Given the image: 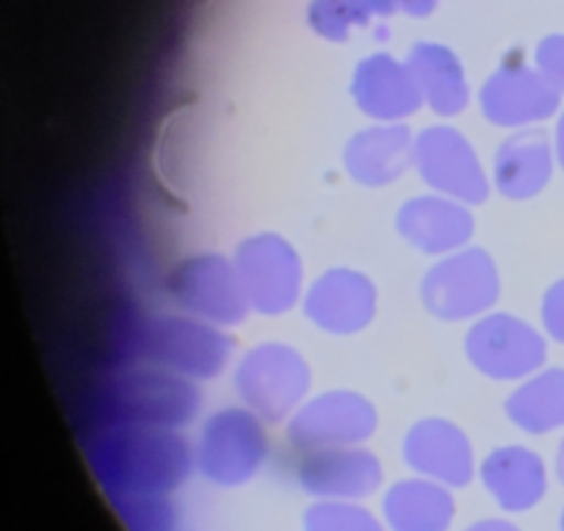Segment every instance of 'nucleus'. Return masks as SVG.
<instances>
[{
  "instance_id": "6",
  "label": "nucleus",
  "mask_w": 564,
  "mask_h": 531,
  "mask_svg": "<svg viewBox=\"0 0 564 531\" xmlns=\"http://www.w3.org/2000/svg\"><path fill=\"white\" fill-rule=\"evenodd\" d=\"M553 148L545 133H518L498 153V186L514 199L534 197L553 172Z\"/></svg>"
},
{
  "instance_id": "5",
  "label": "nucleus",
  "mask_w": 564,
  "mask_h": 531,
  "mask_svg": "<svg viewBox=\"0 0 564 531\" xmlns=\"http://www.w3.org/2000/svg\"><path fill=\"white\" fill-rule=\"evenodd\" d=\"M247 247L265 266L260 269L247 254L243 260H238V272H243L247 278V291L254 296V302L269 313H276L282 305H291L296 294V260L291 249L274 238H258V241H249Z\"/></svg>"
},
{
  "instance_id": "17",
  "label": "nucleus",
  "mask_w": 564,
  "mask_h": 531,
  "mask_svg": "<svg viewBox=\"0 0 564 531\" xmlns=\"http://www.w3.org/2000/svg\"><path fill=\"white\" fill-rule=\"evenodd\" d=\"M553 153H556V161L562 164V170H564V113L556 124V144H553Z\"/></svg>"
},
{
  "instance_id": "15",
  "label": "nucleus",
  "mask_w": 564,
  "mask_h": 531,
  "mask_svg": "<svg viewBox=\"0 0 564 531\" xmlns=\"http://www.w3.org/2000/svg\"><path fill=\"white\" fill-rule=\"evenodd\" d=\"M542 322H545V329L551 333V338L564 344V280L553 283L551 291L545 294V302H542Z\"/></svg>"
},
{
  "instance_id": "14",
  "label": "nucleus",
  "mask_w": 564,
  "mask_h": 531,
  "mask_svg": "<svg viewBox=\"0 0 564 531\" xmlns=\"http://www.w3.org/2000/svg\"><path fill=\"white\" fill-rule=\"evenodd\" d=\"M540 67L542 75H545L558 91H564V36H553V40L542 42Z\"/></svg>"
},
{
  "instance_id": "7",
  "label": "nucleus",
  "mask_w": 564,
  "mask_h": 531,
  "mask_svg": "<svg viewBox=\"0 0 564 531\" xmlns=\"http://www.w3.org/2000/svg\"><path fill=\"white\" fill-rule=\"evenodd\" d=\"M371 285L349 272L327 274L311 294V316L322 327L340 329V333L360 327L371 316Z\"/></svg>"
},
{
  "instance_id": "1",
  "label": "nucleus",
  "mask_w": 564,
  "mask_h": 531,
  "mask_svg": "<svg viewBox=\"0 0 564 531\" xmlns=\"http://www.w3.org/2000/svg\"><path fill=\"white\" fill-rule=\"evenodd\" d=\"M470 357L481 371L498 379L525 377L545 360V340L529 324L509 316H496L479 324L470 335Z\"/></svg>"
},
{
  "instance_id": "18",
  "label": "nucleus",
  "mask_w": 564,
  "mask_h": 531,
  "mask_svg": "<svg viewBox=\"0 0 564 531\" xmlns=\"http://www.w3.org/2000/svg\"><path fill=\"white\" fill-rule=\"evenodd\" d=\"M558 474L564 476V448H562V454H558Z\"/></svg>"
},
{
  "instance_id": "9",
  "label": "nucleus",
  "mask_w": 564,
  "mask_h": 531,
  "mask_svg": "<svg viewBox=\"0 0 564 531\" xmlns=\"http://www.w3.org/2000/svg\"><path fill=\"white\" fill-rule=\"evenodd\" d=\"M401 227L415 241V247L437 252V249L457 247L459 241H465L470 219L465 216V210L454 208V205L423 199V203L406 205L401 214Z\"/></svg>"
},
{
  "instance_id": "3",
  "label": "nucleus",
  "mask_w": 564,
  "mask_h": 531,
  "mask_svg": "<svg viewBox=\"0 0 564 531\" xmlns=\"http://www.w3.org/2000/svg\"><path fill=\"white\" fill-rule=\"evenodd\" d=\"M417 155L426 181L435 186L448 188L457 197H468L474 203H479L481 194L487 192L474 153L463 139L454 137V130H430L417 144Z\"/></svg>"
},
{
  "instance_id": "16",
  "label": "nucleus",
  "mask_w": 564,
  "mask_h": 531,
  "mask_svg": "<svg viewBox=\"0 0 564 531\" xmlns=\"http://www.w3.org/2000/svg\"><path fill=\"white\" fill-rule=\"evenodd\" d=\"M393 3H399V7H404L412 14H423L435 7V0H393Z\"/></svg>"
},
{
  "instance_id": "12",
  "label": "nucleus",
  "mask_w": 564,
  "mask_h": 531,
  "mask_svg": "<svg viewBox=\"0 0 564 531\" xmlns=\"http://www.w3.org/2000/svg\"><path fill=\"white\" fill-rule=\"evenodd\" d=\"M404 130H368L366 139H357L349 148V166L360 172L362 181H390V175H399L401 161L384 159L382 153L395 148H404Z\"/></svg>"
},
{
  "instance_id": "4",
  "label": "nucleus",
  "mask_w": 564,
  "mask_h": 531,
  "mask_svg": "<svg viewBox=\"0 0 564 531\" xmlns=\"http://www.w3.org/2000/svg\"><path fill=\"white\" fill-rule=\"evenodd\" d=\"M468 285H481V289H496V278H492L490 260L481 254H465V258L448 260L441 269H435L426 283V294H430L435 313L443 316H468L485 307L492 300L485 291L468 289Z\"/></svg>"
},
{
  "instance_id": "8",
  "label": "nucleus",
  "mask_w": 564,
  "mask_h": 531,
  "mask_svg": "<svg viewBox=\"0 0 564 531\" xmlns=\"http://www.w3.org/2000/svg\"><path fill=\"white\" fill-rule=\"evenodd\" d=\"M355 91L368 113H377V117H401V113H410V108H415V102L421 100L415 80H410V75L388 56L368 58L362 64Z\"/></svg>"
},
{
  "instance_id": "13",
  "label": "nucleus",
  "mask_w": 564,
  "mask_h": 531,
  "mask_svg": "<svg viewBox=\"0 0 564 531\" xmlns=\"http://www.w3.org/2000/svg\"><path fill=\"white\" fill-rule=\"evenodd\" d=\"M388 0H316L311 9V23L324 36L340 40L349 25H362L371 14L388 12Z\"/></svg>"
},
{
  "instance_id": "10",
  "label": "nucleus",
  "mask_w": 564,
  "mask_h": 531,
  "mask_svg": "<svg viewBox=\"0 0 564 531\" xmlns=\"http://www.w3.org/2000/svg\"><path fill=\"white\" fill-rule=\"evenodd\" d=\"M412 73H415L417 91L423 86L432 106L441 113H454L459 106H465V78L448 51L432 45L417 47L412 53Z\"/></svg>"
},
{
  "instance_id": "11",
  "label": "nucleus",
  "mask_w": 564,
  "mask_h": 531,
  "mask_svg": "<svg viewBox=\"0 0 564 531\" xmlns=\"http://www.w3.org/2000/svg\"><path fill=\"white\" fill-rule=\"evenodd\" d=\"M514 419L534 432L556 430L564 424V368L536 373L523 390L514 393V402L509 408Z\"/></svg>"
},
{
  "instance_id": "2",
  "label": "nucleus",
  "mask_w": 564,
  "mask_h": 531,
  "mask_svg": "<svg viewBox=\"0 0 564 531\" xmlns=\"http://www.w3.org/2000/svg\"><path fill=\"white\" fill-rule=\"evenodd\" d=\"M487 113L501 124H529L547 119L558 106V89L531 69H501L481 95Z\"/></svg>"
}]
</instances>
